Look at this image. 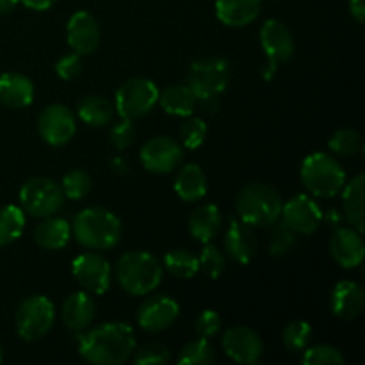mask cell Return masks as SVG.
<instances>
[{"label":"cell","mask_w":365,"mask_h":365,"mask_svg":"<svg viewBox=\"0 0 365 365\" xmlns=\"http://www.w3.org/2000/svg\"><path fill=\"white\" fill-rule=\"evenodd\" d=\"M135 351V335L128 324L114 321L78 335V353L95 365H120Z\"/></svg>","instance_id":"cell-1"},{"label":"cell","mask_w":365,"mask_h":365,"mask_svg":"<svg viewBox=\"0 0 365 365\" xmlns=\"http://www.w3.org/2000/svg\"><path fill=\"white\" fill-rule=\"evenodd\" d=\"M71 234L88 250H110L120 242L121 221L103 207H89L75 216Z\"/></svg>","instance_id":"cell-2"},{"label":"cell","mask_w":365,"mask_h":365,"mask_svg":"<svg viewBox=\"0 0 365 365\" xmlns=\"http://www.w3.org/2000/svg\"><path fill=\"white\" fill-rule=\"evenodd\" d=\"M116 280L128 294H150L163 280V264L155 255L143 250L127 252L116 264Z\"/></svg>","instance_id":"cell-3"},{"label":"cell","mask_w":365,"mask_h":365,"mask_svg":"<svg viewBox=\"0 0 365 365\" xmlns=\"http://www.w3.org/2000/svg\"><path fill=\"white\" fill-rule=\"evenodd\" d=\"M280 195L277 189L264 182H253L239 192L235 209L239 217L250 227H271L282 214Z\"/></svg>","instance_id":"cell-4"},{"label":"cell","mask_w":365,"mask_h":365,"mask_svg":"<svg viewBox=\"0 0 365 365\" xmlns=\"http://www.w3.org/2000/svg\"><path fill=\"white\" fill-rule=\"evenodd\" d=\"M299 175L307 191L317 198H334L346 184V173L339 160L323 152L307 157Z\"/></svg>","instance_id":"cell-5"},{"label":"cell","mask_w":365,"mask_h":365,"mask_svg":"<svg viewBox=\"0 0 365 365\" xmlns=\"http://www.w3.org/2000/svg\"><path fill=\"white\" fill-rule=\"evenodd\" d=\"M230 63L223 57H203L195 61L189 68L187 86L195 93L196 100L220 96L230 84Z\"/></svg>","instance_id":"cell-6"},{"label":"cell","mask_w":365,"mask_h":365,"mask_svg":"<svg viewBox=\"0 0 365 365\" xmlns=\"http://www.w3.org/2000/svg\"><path fill=\"white\" fill-rule=\"evenodd\" d=\"M56 309L53 303L45 296H29L20 303L14 316L16 331L24 341L34 342L45 337L53 327Z\"/></svg>","instance_id":"cell-7"},{"label":"cell","mask_w":365,"mask_h":365,"mask_svg":"<svg viewBox=\"0 0 365 365\" xmlns=\"http://www.w3.org/2000/svg\"><path fill=\"white\" fill-rule=\"evenodd\" d=\"M159 89L148 78H128L118 88L114 109L123 120H139L155 107Z\"/></svg>","instance_id":"cell-8"},{"label":"cell","mask_w":365,"mask_h":365,"mask_svg":"<svg viewBox=\"0 0 365 365\" xmlns=\"http://www.w3.org/2000/svg\"><path fill=\"white\" fill-rule=\"evenodd\" d=\"M20 203L24 212L34 217H48L61 210L64 203V192L52 178L36 177L21 185Z\"/></svg>","instance_id":"cell-9"},{"label":"cell","mask_w":365,"mask_h":365,"mask_svg":"<svg viewBox=\"0 0 365 365\" xmlns=\"http://www.w3.org/2000/svg\"><path fill=\"white\" fill-rule=\"evenodd\" d=\"M260 46L264 53L269 59V70L264 71V78L269 81L273 73L277 71V66L282 63H287L294 56V38L285 24L278 20H266L260 27L259 32Z\"/></svg>","instance_id":"cell-10"},{"label":"cell","mask_w":365,"mask_h":365,"mask_svg":"<svg viewBox=\"0 0 365 365\" xmlns=\"http://www.w3.org/2000/svg\"><path fill=\"white\" fill-rule=\"evenodd\" d=\"M75 280L89 294H103L109 291L113 280L110 264L98 253H82L73 260L71 266Z\"/></svg>","instance_id":"cell-11"},{"label":"cell","mask_w":365,"mask_h":365,"mask_svg":"<svg viewBox=\"0 0 365 365\" xmlns=\"http://www.w3.org/2000/svg\"><path fill=\"white\" fill-rule=\"evenodd\" d=\"M38 130L43 141L50 146H63L70 141L77 130L73 113L63 103H52L39 114Z\"/></svg>","instance_id":"cell-12"},{"label":"cell","mask_w":365,"mask_h":365,"mask_svg":"<svg viewBox=\"0 0 365 365\" xmlns=\"http://www.w3.org/2000/svg\"><path fill=\"white\" fill-rule=\"evenodd\" d=\"M282 223L287 225L296 234L310 235L323 223V210L309 195H296L282 205Z\"/></svg>","instance_id":"cell-13"},{"label":"cell","mask_w":365,"mask_h":365,"mask_svg":"<svg viewBox=\"0 0 365 365\" xmlns=\"http://www.w3.org/2000/svg\"><path fill=\"white\" fill-rule=\"evenodd\" d=\"M139 157H141V163L145 166V170L157 175H163L177 170L178 164L182 163L184 153H182L180 143L175 141L173 138L159 135V138L148 139L143 145Z\"/></svg>","instance_id":"cell-14"},{"label":"cell","mask_w":365,"mask_h":365,"mask_svg":"<svg viewBox=\"0 0 365 365\" xmlns=\"http://www.w3.org/2000/svg\"><path fill=\"white\" fill-rule=\"evenodd\" d=\"M180 314V307L166 294H153L146 298L138 309V324L148 334H159L173 327Z\"/></svg>","instance_id":"cell-15"},{"label":"cell","mask_w":365,"mask_h":365,"mask_svg":"<svg viewBox=\"0 0 365 365\" xmlns=\"http://www.w3.org/2000/svg\"><path fill=\"white\" fill-rule=\"evenodd\" d=\"M225 353L237 364H257L262 356L264 344L255 330L250 327H232L223 335Z\"/></svg>","instance_id":"cell-16"},{"label":"cell","mask_w":365,"mask_h":365,"mask_svg":"<svg viewBox=\"0 0 365 365\" xmlns=\"http://www.w3.org/2000/svg\"><path fill=\"white\" fill-rule=\"evenodd\" d=\"M68 45L78 56H89L100 45V25L88 11H77L71 14L66 29Z\"/></svg>","instance_id":"cell-17"},{"label":"cell","mask_w":365,"mask_h":365,"mask_svg":"<svg viewBox=\"0 0 365 365\" xmlns=\"http://www.w3.org/2000/svg\"><path fill=\"white\" fill-rule=\"evenodd\" d=\"M330 253L344 269L360 266L365 255L362 234L353 227H335L330 239Z\"/></svg>","instance_id":"cell-18"},{"label":"cell","mask_w":365,"mask_h":365,"mask_svg":"<svg viewBox=\"0 0 365 365\" xmlns=\"http://www.w3.org/2000/svg\"><path fill=\"white\" fill-rule=\"evenodd\" d=\"M257 250H259V239L253 232V227L246 225L245 221H232L225 232L227 255L235 262L248 264L257 255Z\"/></svg>","instance_id":"cell-19"},{"label":"cell","mask_w":365,"mask_h":365,"mask_svg":"<svg viewBox=\"0 0 365 365\" xmlns=\"http://www.w3.org/2000/svg\"><path fill=\"white\" fill-rule=\"evenodd\" d=\"M331 314L339 319L351 321L362 314L365 307V292L356 282L342 280L334 287L330 296Z\"/></svg>","instance_id":"cell-20"},{"label":"cell","mask_w":365,"mask_h":365,"mask_svg":"<svg viewBox=\"0 0 365 365\" xmlns=\"http://www.w3.org/2000/svg\"><path fill=\"white\" fill-rule=\"evenodd\" d=\"M95 316L96 305L89 292H73L63 303V321L68 330L77 331V334L88 330Z\"/></svg>","instance_id":"cell-21"},{"label":"cell","mask_w":365,"mask_h":365,"mask_svg":"<svg viewBox=\"0 0 365 365\" xmlns=\"http://www.w3.org/2000/svg\"><path fill=\"white\" fill-rule=\"evenodd\" d=\"M342 191V214L346 221L364 234L365 228V175L359 173L348 184H344Z\"/></svg>","instance_id":"cell-22"},{"label":"cell","mask_w":365,"mask_h":365,"mask_svg":"<svg viewBox=\"0 0 365 365\" xmlns=\"http://www.w3.org/2000/svg\"><path fill=\"white\" fill-rule=\"evenodd\" d=\"M262 0H216V16L227 27H246L259 18Z\"/></svg>","instance_id":"cell-23"},{"label":"cell","mask_w":365,"mask_h":365,"mask_svg":"<svg viewBox=\"0 0 365 365\" xmlns=\"http://www.w3.org/2000/svg\"><path fill=\"white\" fill-rule=\"evenodd\" d=\"M34 100V84L21 73L0 75V102L9 109H24Z\"/></svg>","instance_id":"cell-24"},{"label":"cell","mask_w":365,"mask_h":365,"mask_svg":"<svg viewBox=\"0 0 365 365\" xmlns=\"http://www.w3.org/2000/svg\"><path fill=\"white\" fill-rule=\"evenodd\" d=\"M221 225H223V217L214 203L198 207L192 210L191 217H189V232H191L192 239L202 245L210 242L220 234Z\"/></svg>","instance_id":"cell-25"},{"label":"cell","mask_w":365,"mask_h":365,"mask_svg":"<svg viewBox=\"0 0 365 365\" xmlns=\"http://www.w3.org/2000/svg\"><path fill=\"white\" fill-rule=\"evenodd\" d=\"M70 237L71 227L63 217H45L34 230L36 245L43 250H48V252L63 250L70 242Z\"/></svg>","instance_id":"cell-26"},{"label":"cell","mask_w":365,"mask_h":365,"mask_svg":"<svg viewBox=\"0 0 365 365\" xmlns=\"http://www.w3.org/2000/svg\"><path fill=\"white\" fill-rule=\"evenodd\" d=\"M175 191L184 202H200L207 195L205 171L198 164H185L175 178Z\"/></svg>","instance_id":"cell-27"},{"label":"cell","mask_w":365,"mask_h":365,"mask_svg":"<svg viewBox=\"0 0 365 365\" xmlns=\"http://www.w3.org/2000/svg\"><path fill=\"white\" fill-rule=\"evenodd\" d=\"M164 110L171 116H191L196 109V96L187 84H175L159 91V100Z\"/></svg>","instance_id":"cell-28"},{"label":"cell","mask_w":365,"mask_h":365,"mask_svg":"<svg viewBox=\"0 0 365 365\" xmlns=\"http://www.w3.org/2000/svg\"><path fill=\"white\" fill-rule=\"evenodd\" d=\"M114 113L116 109L113 103L98 95L84 96L77 106L78 118L89 127H106L113 121Z\"/></svg>","instance_id":"cell-29"},{"label":"cell","mask_w":365,"mask_h":365,"mask_svg":"<svg viewBox=\"0 0 365 365\" xmlns=\"http://www.w3.org/2000/svg\"><path fill=\"white\" fill-rule=\"evenodd\" d=\"M25 228L24 209L16 205L0 207V246H7L20 239Z\"/></svg>","instance_id":"cell-30"},{"label":"cell","mask_w":365,"mask_h":365,"mask_svg":"<svg viewBox=\"0 0 365 365\" xmlns=\"http://www.w3.org/2000/svg\"><path fill=\"white\" fill-rule=\"evenodd\" d=\"M164 266L170 274L180 280H189L200 271L198 257L189 250H171L164 257Z\"/></svg>","instance_id":"cell-31"},{"label":"cell","mask_w":365,"mask_h":365,"mask_svg":"<svg viewBox=\"0 0 365 365\" xmlns=\"http://www.w3.org/2000/svg\"><path fill=\"white\" fill-rule=\"evenodd\" d=\"M216 351L212 346L209 344V339H195L189 341L187 344L182 348L180 356H178V364L180 365H212L216 362Z\"/></svg>","instance_id":"cell-32"},{"label":"cell","mask_w":365,"mask_h":365,"mask_svg":"<svg viewBox=\"0 0 365 365\" xmlns=\"http://www.w3.org/2000/svg\"><path fill=\"white\" fill-rule=\"evenodd\" d=\"M282 341L289 353H302L312 341V327L305 321H292L282 331Z\"/></svg>","instance_id":"cell-33"},{"label":"cell","mask_w":365,"mask_h":365,"mask_svg":"<svg viewBox=\"0 0 365 365\" xmlns=\"http://www.w3.org/2000/svg\"><path fill=\"white\" fill-rule=\"evenodd\" d=\"M331 152L339 157H353L362 150V135L353 128H341L334 132L328 141Z\"/></svg>","instance_id":"cell-34"},{"label":"cell","mask_w":365,"mask_h":365,"mask_svg":"<svg viewBox=\"0 0 365 365\" xmlns=\"http://www.w3.org/2000/svg\"><path fill=\"white\" fill-rule=\"evenodd\" d=\"M305 365H344L346 359L339 348L331 344H317L303 349Z\"/></svg>","instance_id":"cell-35"},{"label":"cell","mask_w":365,"mask_h":365,"mask_svg":"<svg viewBox=\"0 0 365 365\" xmlns=\"http://www.w3.org/2000/svg\"><path fill=\"white\" fill-rule=\"evenodd\" d=\"M93 180L89 173L84 170H73L63 177V184L61 189L64 192V198L70 200H82L91 192Z\"/></svg>","instance_id":"cell-36"},{"label":"cell","mask_w":365,"mask_h":365,"mask_svg":"<svg viewBox=\"0 0 365 365\" xmlns=\"http://www.w3.org/2000/svg\"><path fill=\"white\" fill-rule=\"evenodd\" d=\"M198 266L203 274H207L212 280H217L223 274L225 267H227V259H225L223 252L217 246L205 242L198 257Z\"/></svg>","instance_id":"cell-37"},{"label":"cell","mask_w":365,"mask_h":365,"mask_svg":"<svg viewBox=\"0 0 365 365\" xmlns=\"http://www.w3.org/2000/svg\"><path fill=\"white\" fill-rule=\"evenodd\" d=\"M298 246V234L287 227L285 223L278 225L271 234L269 252L273 257H287Z\"/></svg>","instance_id":"cell-38"},{"label":"cell","mask_w":365,"mask_h":365,"mask_svg":"<svg viewBox=\"0 0 365 365\" xmlns=\"http://www.w3.org/2000/svg\"><path fill=\"white\" fill-rule=\"evenodd\" d=\"M207 135V123L202 118H189L180 127V139L185 148L196 150L203 145Z\"/></svg>","instance_id":"cell-39"},{"label":"cell","mask_w":365,"mask_h":365,"mask_svg":"<svg viewBox=\"0 0 365 365\" xmlns=\"http://www.w3.org/2000/svg\"><path fill=\"white\" fill-rule=\"evenodd\" d=\"M171 355L170 349L166 346L159 344V342H150L145 344L143 348L138 349L134 356L135 365H163L170 362Z\"/></svg>","instance_id":"cell-40"},{"label":"cell","mask_w":365,"mask_h":365,"mask_svg":"<svg viewBox=\"0 0 365 365\" xmlns=\"http://www.w3.org/2000/svg\"><path fill=\"white\" fill-rule=\"evenodd\" d=\"M110 145L114 146L116 150H127L134 145L135 141V127L130 120H123L118 121L116 125H113L110 128Z\"/></svg>","instance_id":"cell-41"},{"label":"cell","mask_w":365,"mask_h":365,"mask_svg":"<svg viewBox=\"0 0 365 365\" xmlns=\"http://www.w3.org/2000/svg\"><path fill=\"white\" fill-rule=\"evenodd\" d=\"M196 334L202 339H212L216 337L221 331V327H223V319L217 312L214 310H203L202 314L196 319Z\"/></svg>","instance_id":"cell-42"},{"label":"cell","mask_w":365,"mask_h":365,"mask_svg":"<svg viewBox=\"0 0 365 365\" xmlns=\"http://www.w3.org/2000/svg\"><path fill=\"white\" fill-rule=\"evenodd\" d=\"M82 71V61L78 53H66V56L61 57L56 63V73L59 75L63 81H71L77 75H81Z\"/></svg>","instance_id":"cell-43"},{"label":"cell","mask_w":365,"mask_h":365,"mask_svg":"<svg viewBox=\"0 0 365 365\" xmlns=\"http://www.w3.org/2000/svg\"><path fill=\"white\" fill-rule=\"evenodd\" d=\"M349 13L359 24L365 21V0H349Z\"/></svg>","instance_id":"cell-44"},{"label":"cell","mask_w":365,"mask_h":365,"mask_svg":"<svg viewBox=\"0 0 365 365\" xmlns=\"http://www.w3.org/2000/svg\"><path fill=\"white\" fill-rule=\"evenodd\" d=\"M196 103H200V109L205 114H214L220 107V96H209V98H198Z\"/></svg>","instance_id":"cell-45"},{"label":"cell","mask_w":365,"mask_h":365,"mask_svg":"<svg viewBox=\"0 0 365 365\" xmlns=\"http://www.w3.org/2000/svg\"><path fill=\"white\" fill-rule=\"evenodd\" d=\"M25 7L32 11H46L57 2V0H20Z\"/></svg>","instance_id":"cell-46"},{"label":"cell","mask_w":365,"mask_h":365,"mask_svg":"<svg viewBox=\"0 0 365 365\" xmlns=\"http://www.w3.org/2000/svg\"><path fill=\"white\" fill-rule=\"evenodd\" d=\"M323 217L327 220V223L331 225V227H339L342 220V214L337 212V209H330L327 214H323Z\"/></svg>","instance_id":"cell-47"},{"label":"cell","mask_w":365,"mask_h":365,"mask_svg":"<svg viewBox=\"0 0 365 365\" xmlns=\"http://www.w3.org/2000/svg\"><path fill=\"white\" fill-rule=\"evenodd\" d=\"M20 0H0V14H9Z\"/></svg>","instance_id":"cell-48"},{"label":"cell","mask_w":365,"mask_h":365,"mask_svg":"<svg viewBox=\"0 0 365 365\" xmlns=\"http://www.w3.org/2000/svg\"><path fill=\"white\" fill-rule=\"evenodd\" d=\"M2 359H4V351H2V346H0V362H2Z\"/></svg>","instance_id":"cell-49"}]
</instances>
